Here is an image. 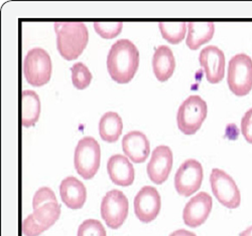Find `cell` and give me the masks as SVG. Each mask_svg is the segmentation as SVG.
I'll return each instance as SVG.
<instances>
[{"label":"cell","mask_w":252,"mask_h":236,"mask_svg":"<svg viewBox=\"0 0 252 236\" xmlns=\"http://www.w3.org/2000/svg\"><path fill=\"white\" fill-rule=\"evenodd\" d=\"M174 156L170 147L160 145L157 147L152 154L151 161L146 166L149 178L155 184L160 185L170 176L173 168Z\"/></svg>","instance_id":"obj_11"},{"label":"cell","mask_w":252,"mask_h":236,"mask_svg":"<svg viewBox=\"0 0 252 236\" xmlns=\"http://www.w3.org/2000/svg\"><path fill=\"white\" fill-rule=\"evenodd\" d=\"M32 215L39 226L48 230L60 218L61 206L58 203V200L49 201L33 208Z\"/></svg>","instance_id":"obj_20"},{"label":"cell","mask_w":252,"mask_h":236,"mask_svg":"<svg viewBox=\"0 0 252 236\" xmlns=\"http://www.w3.org/2000/svg\"><path fill=\"white\" fill-rule=\"evenodd\" d=\"M158 27L166 41L178 45L185 38L188 26L186 23H159Z\"/></svg>","instance_id":"obj_22"},{"label":"cell","mask_w":252,"mask_h":236,"mask_svg":"<svg viewBox=\"0 0 252 236\" xmlns=\"http://www.w3.org/2000/svg\"><path fill=\"white\" fill-rule=\"evenodd\" d=\"M239 236H252V225L249 226L248 228H246L245 230H243Z\"/></svg>","instance_id":"obj_30"},{"label":"cell","mask_w":252,"mask_h":236,"mask_svg":"<svg viewBox=\"0 0 252 236\" xmlns=\"http://www.w3.org/2000/svg\"><path fill=\"white\" fill-rule=\"evenodd\" d=\"M101 150L99 143L92 137H84L75 149L74 165L78 174L85 180L92 179L100 167Z\"/></svg>","instance_id":"obj_3"},{"label":"cell","mask_w":252,"mask_h":236,"mask_svg":"<svg viewBox=\"0 0 252 236\" xmlns=\"http://www.w3.org/2000/svg\"><path fill=\"white\" fill-rule=\"evenodd\" d=\"M161 199L157 188L142 187L134 198V212L136 217L143 223L154 221L160 211Z\"/></svg>","instance_id":"obj_10"},{"label":"cell","mask_w":252,"mask_h":236,"mask_svg":"<svg viewBox=\"0 0 252 236\" xmlns=\"http://www.w3.org/2000/svg\"><path fill=\"white\" fill-rule=\"evenodd\" d=\"M57 49L67 60L78 58L88 44L89 33L85 24L80 21L55 23Z\"/></svg>","instance_id":"obj_2"},{"label":"cell","mask_w":252,"mask_h":236,"mask_svg":"<svg viewBox=\"0 0 252 236\" xmlns=\"http://www.w3.org/2000/svg\"><path fill=\"white\" fill-rule=\"evenodd\" d=\"M99 135L105 142H116L123 129V123L120 116L115 112L105 113L99 122Z\"/></svg>","instance_id":"obj_19"},{"label":"cell","mask_w":252,"mask_h":236,"mask_svg":"<svg viewBox=\"0 0 252 236\" xmlns=\"http://www.w3.org/2000/svg\"><path fill=\"white\" fill-rule=\"evenodd\" d=\"M210 184L217 200L229 209L239 207L241 202L240 191L233 180L225 171L215 168L210 175Z\"/></svg>","instance_id":"obj_7"},{"label":"cell","mask_w":252,"mask_h":236,"mask_svg":"<svg viewBox=\"0 0 252 236\" xmlns=\"http://www.w3.org/2000/svg\"><path fill=\"white\" fill-rule=\"evenodd\" d=\"M71 72L72 81L76 89L84 90L91 83L92 74L87 68L86 64H84L83 62H77L73 64V67L71 68Z\"/></svg>","instance_id":"obj_23"},{"label":"cell","mask_w":252,"mask_h":236,"mask_svg":"<svg viewBox=\"0 0 252 236\" xmlns=\"http://www.w3.org/2000/svg\"><path fill=\"white\" fill-rule=\"evenodd\" d=\"M176 68V59L172 50L166 46L158 47L153 57V69L157 79L163 82L169 79Z\"/></svg>","instance_id":"obj_17"},{"label":"cell","mask_w":252,"mask_h":236,"mask_svg":"<svg viewBox=\"0 0 252 236\" xmlns=\"http://www.w3.org/2000/svg\"><path fill=\"white\" fill-rule=\"evenodd\" d=\"M44 231L46 230L35 222L32 214H30L23 222V233L26 236H38Z\"/></svg>","instance_id":"obj_27"},{"label":"cell","mask_w":252,"mask_h":236,"mask_svg":"<svg viewBox=\"0 0 252 236\" xmlns=\"http://www.w3.org/2000/svg\"><path fill=\"white\" fill-rule=\"evenodd\" d=\"M202 164L195 159L186 160L178 169L175 176V188L181 196L189 197L196 193L203 181Z\"/></svg>","instance_id":"obj_9"},{"label":"cell","mask_w":252,"mask_h":236,"mask_svg":"<svg viewBox=\"0 0 252 236\" xmlns=\"http://www.w3.org/2000/svg\"><path fill=\"white\" fill-rule=\"evenodd\" d=\"M77 236H107L106 230L99 220H84L78 228Z\"/></svg>","instance_id":"obj_24"},{"label":"cell","mask_w":252,"mask_h":236,"mask_svg":"<svg viewBox=\"0 0 252 236\" xmlns=\"http://www.w3.org/2000/svg\"><path fill=\"white\" fill-rule=\"evenodd\" d=\"M24 75L27 81L33 87L48 83L52 77V59L43 49L31 50L24 61Z\"/></svg>","instance_id":"obj_6"},{"label":"cell","mask_w":252,"mask_h":236,"mask_svg":"<svg viewBox=\"0 0 252 236\" xmlns=\"http://www.w3.org/2000/svg\"><path fill=\"white\" fill-rule=\"evenodd\" d=\"M241 132L245 140L252 144V109L248 110L241 120Z\"/></svg>","instance_id":"obj_28"},{"label":"cell","mask_w":252,"mask_h":236,"mask_svg":"<svg viewBox=\"0 0 252 236\" xmlns=\"http://www.w3.org/2000/svg\"><path fill=\"white\" fill-rule=\"evenodd\" d=\"M186 44L192 51H197L201 46L212 39L215 32L213 23H190Z\"/></svg>","instance_id":"obj_18"},{"label":"cell","mask_w":252,"mask_h":236,"mask_svg":"<svg viewBox=\"0 0 252 236\" xmlns=\"http://www.w3.org/2000/svg\"><path fill=\"white\" fill-rule=\"evenodd\" d=\"M23 104V126L30 128L33 126L39 118L40 114V101L38 95L33 91H24L22 95Z\"/></svg>","instance_id":"obj_21"},{"label":"cell","mask_w":252,"mask_h":236,"mask_svg":"<svg viewBox=\"0 0 252 236\" xmlns=\"http://www.w3.org/2000/svg\"><path fill=\"white\" fill-rule=\"evenodd\" d=\"M122 23H94L95 31L103 38L111 39L116 37L122 30Z\"/></svg>","instance_id":"obj_25"},{"label":"cell","mask_w":252,"mask_h":236,"mask_svg":"<svg viewBox=\"0 0 252 236\" xmlns=\"http://www.w3.org/2000/svg\"><path fill=\"white\" fill-rule=\"evenodd\" d=\"M199 61L210 83H218L223 79L225 75V55L219 48L215 46L206 47L200 52Z\"/></svg>","instance_id":"obj_13"},{"label":"cell","mask_w":252,"mask_h":236,"mask_svg":"<svg viewBox=\"0 0 252 236\" xmlns=\"http://www.w3.org/2000/svg\"><path fill=\"white\" fill-rule=\"evenodd\" d=\"M53 200H57L55 192L49 187H41L35 192V194L33 196L32 208H35L40 204Z\"/></svg>","instance_id":"obj_26"},{"label":"cell","mask_w":252,"mask_h":236,"mask_svg":"<svg viewBox=\"0 0 252 236\" xmlns=\"http://www.w3.org/2000/svg\"><path fill=\"white\" fill-rule=\"evenodd\" d=\"M139 66V52L129 39H119L112 45L107 56V70L117 83H128Z\"/></svg>","instance_id":"obj_1"},{"label":"cell","mask_w":252,"mask_h":236,"mask_svg":"<svg viewBox=\"0 0 252 236\" xmlns=\"http://www.w3.org/2000/svg\"><path fill=\"white\" fill-rule=\"evenodd\" d=\"M122 150L133 163H143L150 155L151 144L142 132L132 131L122 139Z\"/></svg>","instance_id":"obj_14"},{"label":"cell","mask_w":252,"mask_h":236,"mask_svg":"<svg viewBox=\"0 0 252 236\" xmlns=\"http://www.w3.org/2000/svg\"><path fill=\"white\" fill-rule=\"evenodd\" d=\"M170 236H197V235L191 231L186 230V229H179V230L174 231Z\"/></svg>","instance_id":"obj_29"},{"label":"cell","mask_w":252,"mask_h":236,"mask_svg":"<svg viewBox=\"0 0 252 236\" xmlns=\"http://www.w3.org/2000/svg\"><path fill=\"white\" fill-rule=\"evenodd\" d=\"M107 171L111 181L118 186L127 187L134 181V168L127 157L123 155L111 156L107 163Z\"/></svg>","instance_id":"obj_16"},{"label":"cell","mask_w":252,"mask_h":236,"mask_svg":"<svg viewBox=\"0 0 252 236\" xmlns=\"http://www.w3.org/2000/svg\"><path fill=\"white\" fill-rule=\"evenodd\" d=\"M128 215V199L120 190L106 193L101 203V216L111 229H118Z\"/></svg>","instance_id":"obj_8"},{"label":"cell","mask_w":252,"mask_h":236,"mask_svg":"<svg viewBox=\"0 0 252 236\" xmlns=\"http://www.w3.org/2000/svg\"><path fill=\"white\" fill-rule=\"evenodd\" d=\"M227 82L230 91L244 97L252 90V59L245 53H238L229 61Z\"/></svg>","instance_id":"obj_4"},{"label":"cell","mask_w":252,"mask_h":236,"mask_svg":"<svg viewBox=\"0 0 252 236\" xmlns=\"http://www.w3.org/2000/svg\"><path fill=\"white\" fill-rule=\"evenodd\" d=\"M62 201L71 209H80L87 198V191L84 184L76 177L70 176L62 181L60 185Z\"/></svg>","instance_id":"obj_15"},{"label":"cell","mask_w":252,"mask_h":236,"mask_svg":"<svg viewBox=\"0 0 252 236\" xmlns=\"http://www.w3.org/2000/svg\"><path fill=\"white\" fill-rule=\"evenodd\" d=\"M213 207V200L207 192H200L189 201L183 212V219L187 226L196 228L205 223Z\"/></svg>","instance_id":"obj_12"},{"label":"cell","mask_w":252,"mask_h":236,"mask_svg":"<svg viewBox=\"0 0 252 236\" xmlns=\"http://www.w3.org/2000/svg\"><path fill=\"white\" fill-rule=\"evenodd\" d=\"M207 104L200 96H190L180 105L177 122L185 135H194L199 131L207 117Z\"/></svg>","instance_id":"obj_5"}]
</instances>
